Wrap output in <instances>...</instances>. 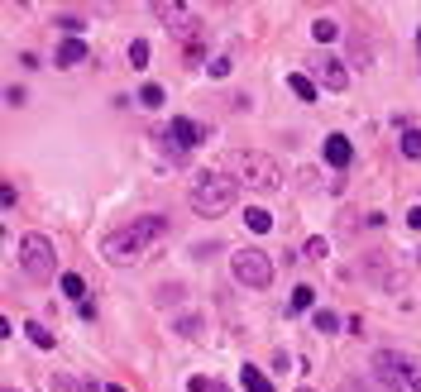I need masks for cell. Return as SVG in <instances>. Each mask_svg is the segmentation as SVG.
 Segmentation results:
<instances>
[{"label": "cell", "mask_w": 421, "mask_h": 392, "mask_svg": "<svg viewBox=\"0 0 421 392\" xmlns=\"http://www.w3.org/2000/svg\"><path fill=\"white\" fill-rule=\"evenodd\" d=\"M163 235H168V215H134L130 225H120V230H110L101 239V254H105V263L125 268V263L144 259Z\"/></svg>", "instance_id": "obj_1"}, {"label": "cell", "mask_w": 421, "mask_h": 392, "mask_svg": "<svg viewBox=\"0 0 421 392\" xmlns=\"http://www.w3.org/2000/svg\"><path fill=\"white\" fill-rule=\"evenodd\" d=\"M373 378L388 392H421V359L402 349H373Z\"/></svg>", "instance_id": "obj_2"}, {"label": "cell", "mask_w": 421, "mask_h": 392, "mask_svg": "<svg viewBox=\"0 0 421 392\" xmlns=\"http://www.w3.org/2000/svg\"><path fill=\"white\" fill-rule=\"evenodd\" d=\"M239 201V182L235 177H225V173H201L196 187H192V210L196 215H225V210Z\"/></svg>", "instance_id": "obj_3"}, {"label": "cell", "mask_w": 421, "mask_h": 392, "mask_svg": "<svg viewBox=\"0 0 421 392\" xmlns=\"http://www.w3.org/2000/svg\"><path fill=\"white\" fill-rule=\"evenodd\" d=\"M20 268H25L34 283H53V273H58V249H53L48 235H25L20 239Z\"/></svg>", "instance_id": "obj_4"}, {"label": "cell", "mask_w": 421, "mask_h": 392, "mask_svg": "<svg viewBox=\"0 0 421 392\" xmlns=\"http://www.w3.org/2000/svg\"><path fill=\"white\" fill-rule=\"evenodd\" d=\"M230 273H235V283L239 288H249V292H263L268 283H273V259L263 254V249H235L230 254Z\"/></svg>", "instance_id": "obj_5"}, {"label": "cell", "mask_w": 421, "mask_h": 392, "mask_svg": "<svg viewBox=\"0 0 421 392\" xmlns=\"http://www.w3.org/2000/svg\"><path fill=\"white\" fill-rule=\"evenodd\" d=\"M239 173H244V182L259 187V191H278L283 187V168H278V158L268 154H239Z\"/></svg>", "instance_id": "obj_6"}, {"label": "cell", "mask_w": 421, "mask_h": 392, "mask_svg": "<svg viewBox=\"0 0 421 392\" xmlns=\"http://www.w3.org/2000/svg\"><path fill=\"white\" fill-rule=\"evenodd\" d=\"M163 139H168L173 154H187V149H196V144L210 139V134H206V125H196V120H187V115H173V125L163 130Z\"/></svg>", "instance_id": "obj_7"}, {"label": "cell", "mask_w": 421, "mask_h": 392, "mask_svg": "<svg viewBox=\"0 0 421 392\" xmlns=\"http://www.w3.org/2000/svg\"><path fill=\"white\" fill-rule=\"evenodd\" d=\"M312 72H316V81H321L326 91H345V86H349V72H345V62H340V58H330V53H326V58H316Z\"/></svg>", "instance_id": "obj_8"}, {"label": "cell", "mask_w": 421, "mask_h": 392, "mask_svg": "<svg viewBox=\"0 0 421 392\" xmlns=\"http://www.w3.org/2000/svg\"><path fill=\"white\" fill-rule=\"evenodd\" d=\"M349 158H354L349 139H345V134H326V163H330V168H349Z\"/></svg>", "instance_id": "obj_9"}, {"label": "cell", "mask_w": 421, "mask_h": 392, "mask_svg": "<svg viewBox=\"0 0 421 392\" xmlns=\"http://www.w3.org/2000/svg\"><path fill=\"white\" fill-rule=\"evenodd\" d=\"M77 62H86V43L81 39H62L58 43V67H77Z\"/></svg>", "instance_id": "obj_10"}, {"label": "cell", "mask_w": 421, "mask_h": 392, "mask_svg": "<svg viewBox=\"0 0 421 392\" xmlns=\"http://www.w3.org/2000/svg\"><path fill=\"white\" fill-rule=\"evenodd\" d=\"M288 86H292V96H297V101H307V105L316 101V81L307 77V72H288Z\"/></svg>", "instance_id": "obj_11"}, {"label": "cell", "mask_w": 421, "mask_h": 392, "mask_svg": "<svg viewBox=\"0 0 421 392\" xmlns=\"http://www.w3.org/2000/svg\"><path fill=\"white\" fill-rule=\"evenodd\" d=\"M239 383H244V392H273V383H268V378H263V373H259L254 364H244V368H239Z\"/></svg>", "instance_id": "obj_12"}, {"label": "cell", "mask_w": 421, "mask_h": 392, "mask_svg": "<svg viewBox=\"0 0 421 392\" xmlns=\"http://www.w3.org/2000/svg\"><path fill=\"white\" fill-rule=\"evenodd\" d=\"M244 225H249L254 235H268V230H273V215H268L263 206H249L244 210Z\"/></svg>", "instance_id": "obj_13"}, {"label": "cell", "mask_w": 421, "mask_h": 392, "mask_svg": "<svg viewBox=\"0 0 421 392\" xmlns=\"http://www.w3.org/2000/svg\"><path fill=\"white\" fill-rule=\"evenodd\" d=\"M58 288H62V297H72V302H86V283H81L77 273H62V278H58Z\"/></svg>", "instance_id": "obj_14"}, {"label": "cell", "mask_w": 421, "mask_h": 392, "mask_svg": "<svg viewBox=\"0 0 421 392\" xmlns=\"http://www.w3.org/2000/svg\"><path fill=\"white\" fill-rule=\"evenodd\" d=\"M173 330H178L182 340H196V335H201V316H196V311L178 316V320H173Z\"/></svg>", "instance_id": "obj_15"}, {"label": "cell", "mask_w": 421, "mask_h": 392, "mask_svg": "<svg viewBox=\"0 0 421 392\" xmlns=\"http://www.w3.org/2000/svg\"><path fill=\"white\" fill-rule=\"evenodd\" d=\"M25 335H29L34 344H39V349H53V344H58V335H53L48 325H39V320H29V325H25Z\"/></svg>", "instance_id": "obj_16"}, {"label": "cell", "mask_w": 421, "mask_h": 392, "mask_svg": "<svg viewBox=\"0 0 421 392\" xmlns=\"http://www.w3.org/2000/svg\"><path fill=\"white\" fill-rule=\"evenodd\" d=\"M397 149H402V158H412V163H417V158H421V130H402Z\"/></svg>", "instance_id": "obj_17"}, {"label": "cell", "mask_w": 421, "mask_h": 392, "mask_svg": "<svg viewBox=\"0 0 421 392\" xmlns=\"http://www.w3.org/2000/svg\"><path fill=\"white\" fill-rule=\"evenodd\" d=\"M312 39H316V43H335V39H340V25H335V20H316Z\"/></svg>", "instance_id": "obj_18"}, {"label": "cell", "mask_w": 421, "mask_h": 392, "mask_svg": "<svg viewBox=\"0 0 421 392\" xmlns=\"http://www.w3.org/2000/svg\"><path fill=\"white\" fill-rule=\"evenodd\" d=\"M48 392H91L86 383H77V378H67V373H53L48 378Z\"/></svg>", "instance_id": "obj_19"}, {"label": "cell", "mask_w": 421, "mask_h": 392, "mask_svg": "<svg viewBox=\"0 0 421 392\" xmlns=\"http://www.w3.org/2000/svg\"><path fill=\"white\" fill-rule=\"evenodd\" d=\"M139 105H144V110H158V105H163V86H158V81L139 86Z\"/></svg>", "instance_id": "obj_20"}, {"label": "cell", "mask_w": 421, "mask_h": 392, "mask_svg": "<svg viewBox=\"0 0 421 392\" xmlns=\"http://www.w3.org/2000/svg\"><path fill=\"white\" fill-rule=\"evenodd\" d=\"M312 302H316V288H297L292 292V311H312Z\"/></svg>", "instance_id": "obj_21"}, {"label": "cell", "mask_w": 421, "mask_h": 392, "mask_svg": "<svg viewBox=\"0 0 421 392\" xmlns=\"http://www.w3.org/2000/svg\"><path fill=\"white\" fill-rule=\"evenodd\" d=\"M130 62H134V67H149V43H144V39H134V43H130Z\"/></svg>", "instance_id": "obj_22"}, {"label": "cell", "mask_w": 421, "mask_h": 392, "mask_svg": "<svg viewBox=\"0 0 421 392\" xmlns=\"http://www.w3.org/2000/svg\"><path fill=\"white\" fill-rule=\"evenodd\" d=\"M58 29H62L67 39H77V34H81V29H86V25H81L77 15H62V20H58Z\"/></svg>", "instance_id": "obj_23"}, {"label": "cell", "mask_w": 421, "mask_h": 392, "mask_svg": "<svg viewBox=\"0 0 421 392\" xmlns=\"http://www.w3.org/2000/svg\"><path fill=\"white\" fill-rule=\"evenodd\" d=\"M335 325H340V316H335V311H316V330H326V335H330Z\"/></svg>", "instance_id": "obj_24"}, {"label": "cell", "mask_w": 421, "mask_h": 392, "mask_svg": "<svg viewBox=\"0 0 421 392\" xmlns=\"http://www.w3.org/2000/svg\"><path fill=\"white\" fill-rule=\"evenodd\" d=\"M307 254H312V259H326V254H330V244L316 235V239H307Z\"/></svg>", "instance_id": "obj_25"}, {"label": "cell", "mask_w": 421, "mask_h": 392, "mask_svg": "<svg viewBox=\"0 0 421 392\" xmlns=\"http://www.w3.org/2000/svg\"><path fill=\"white\" fill-rule=\"evenodd\" d=\"M168 302H182V288L173 283V288H158V306H168Z\"/></svg>", "instance_id": "obj_26"}, {"label": "cell", "mask_w": 421, "mask_h": 392, "mask_svg": "<svg viewBox=\"0 0 421 392\" xmlns=\"http://www.w3.org/2000/svg\"><path fill=\"white\" fill-rule=\"evenodd\" d=\"M230 67H235L230 58H215V62H210V77H230Z\"/></svg>", "instance_id": "obj_27"}, {"label": "cell", "mask_w": 421, "mask_h": 392, "mask_svg": "<svg viewBox=\"0 0 421 392\" xmlns=\"http://www.w3.org/2000/svg\"><path fill=\"white\" fill-rule=\"evenodd\" d=\"M5 105H25V91L20 86H5Z\"/></svg>", "instance_id": "obj_28"}, {"label": "cell", "mask_w": 421, "mask_h": 392, "mask_svg": "<svg viewBox=\"0 0 421 392\" xmlns=\"http://www.w3.org/2000/svg\"><path fill=\"white\" fill-rule=\"evenodd\" d=\"M187 392H210V378H187Z\"/></svg>", "instance_id": "obj_29"}, {"label": "cell", "mask_w": 421, "mask_h": 392, "mask_svg": "<svg viewBox=\"0 0 421 392\" xmlns=\"http://www.w3.org/2000/svg\"><path fill=\"white\" fill-rule=\"evenodd\" d=\"M407 225H412V230H421V206H412V210H407Z\"/></svg>", "instance_id": "obj_30"}, {"label": "cell", "mask_w": 421, "mask_h": 392, "mask_svg": "<svg viewBox=\"0 0 421 392\" xmlns=\"http://www.w3.org/2000/svg\"><path fill=\"white\" fill-rule=\"evenodd\" d=\"M210 392H230V388H225V383H210Z\"/></svg>", "instance_id": "obj_31"}, {"label": "cell", "mask_w": 421, "mask_h": 392, "mask_svg": "<svg viewBox=\"0 0 421 392\" xmlns=\"http://www.w3.org/2000/svg\"><path fill=\"white\" fill-rule=\"evenodd\" d=\"M105 392H125V388H120V383H110V388H105Z\"/></svg>", "instance_id": "obj_32"}, {"label": "cell", "mask_w": 421, "mask_h": 392, "mask_svg": "<svg viewBox=\"0 0 421 392\" xmlns=\"http://www.w3.org/2000/svg\"><path fill=\"white\" fill-rule=\"evenodd\" d=\"M5 392H20V388H5Z\"/></svg>", "instance_id": "obj_33"}, {"label": "cell", "mask_w": 421, "mask_h": 392, "mask_svg": "<svg viewBox=\"0 0 421 392\" xmlns=\"http://www.w3.org/2000/svg\"><path fill=\"white\" fill-rule=\"evenodd\" d=\"M297 392H312V388H297Z\"/></svg>", "instance_id": "obj_34"}, {"label": "cell", "mask_w": 421, "mask_h": 392, "mask_svg": "<svg viewBox=\"0 0 421 392\" xmlns=\"http://www.w3.org/2000/svg\"><path fill=\"white\" fill-rule=\"evenodd\" d=\"M417 43H421V34H417Z\"/></svg>", "instance_id": "obj_35"}]
</instances>
